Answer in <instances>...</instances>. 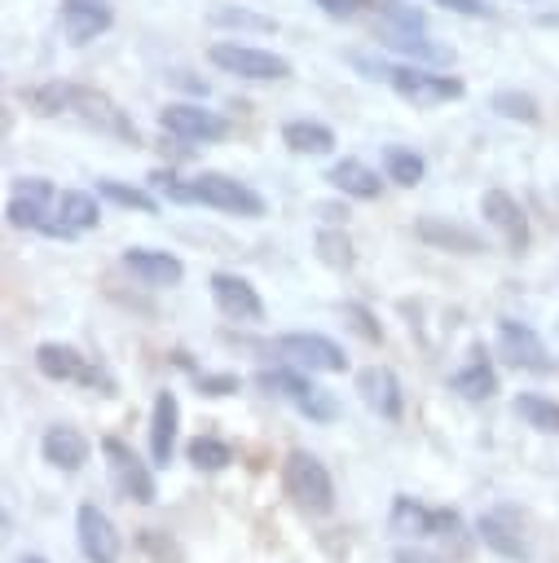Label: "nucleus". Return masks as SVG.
<instances>
[{"label": "nucleus", "instance_id": "1", "mask_svg": "<svg viewBox=\"0 0 559 563\" xmlns=\"http://www.w3.org/2000/svg\"><path fill=\"white\" fill-rule=\"evenodd\" d=\"M282 488L286 497L304 510V515H330L335 506V479L326 471L321 457H313L308 449H291L282 462Z\"/></svg>", "mask_w": 559, "mask_h": 563}, {"label": "nucleus", "instance_id": "2", "mask_svg": "<svg viewBox=\"0 0 559 563\" xmlns=\"http://www.w3.org/2000/svg\"><path fill=\"white\" fill-rule=\"evenodd\" d=\"M255 387H264L268 396L291 400L308 422H335V400L321 387H313L304 374H295V369H260Z\"/></svg>", "mask_w": 559, "mask_h": 563}, {"label": "nucleus", "instance_id": "3", "mask_svg": "<svg viewBox=\"0 0 559 563\" xmlns=\"http://www.w3.org/2000/svg\"><path fill=\"white\" fill-rule=\"evenodd\" d=\"M207 57H211V66H220L229 75H242V79H286L291 75V62L282 53L238 44V40H216Z\"/></svg>", "mask_w": 559, "mask_h": 563}, {"label": "nucleus", "instance_id": "4", "mask_svg": "<svg viewBox=\"0 0 559 563\" xmlns=\"http://www.w3.org/2000/svg\"><path fill=\"white\" fill-rule=\"evenodd\" d=\"M101 457H106V471H110L114 488H119L128 501L150 506V501L158 497L154 475H150V466H145V462L132 453V444H123L119 435H106V440H101Z\"/></svg>", "mask_w": 559, "mask_h": 563}, {"label": "nucleus", "instance_id": "5", "mask_svg": "<svg viewBox=\"0 0 559 563\" xmlns=\"http://www.w3.org/2000/svg\"><path fill=\"white\" fill-rule=\"evenodd\" d=\"M392 92L409 106H440V101H453L462 97V79L458 75H440L431 66H392Z\"/></svg>", "mask_w": 559, "mask_h": 563}, {"label": "nucleus", "instance_id": "6", "mask_svg": "<svg viewBox=\"0 0 559 563\" xmlns=\"http://www.w3.org/2000/svg\"><path fill=\"white\" fill-rule=\"evenodd\" d=\"M189 194H194V202L216 207V211H229V216H246V220L264 216V198H260L255 189H246L242 180L220 176V172H202V176H194V180H189Z\"/></svg>", "mask_w": 559, "mask_h": 563}, {"label": "nucleus", "instance_id": "7", "mask_svg": "<svg viewBox=\"0 0 559 563\" xmlns=\"http://www.w3.org/2000/svg\"><path fill=\"white\" fill-rule=\"evenodd\" d=\"M79 123H88V128H97V132H106V136H119V141H132L136 145V128H132V119L106 97V92H92V88H79V84H70V106H66Z\"/></svg>", "mask_w": 559, "mask_h": 563}, {"label": "nucleus", "instance_id": "8", "mask_svg": "<svg viewBox=\"0 0 559 563\" xmlns=\"http://www.w3.org/2000/svg\"><path fill=\"white\" fill-rule=\"evenodd\" d=\"M35 369L53 383H84V387H101V396H110V378L101 369H92L70 343H40L35 347Z\"/></svg>", "mask_w": 559, "mask_h": 563}, {"label": "nucleus", "instance_id": "9", "mask_svg": "<svg viewBox=\"0 0 559 563\" xmlns=\"http://www.w3.org/2000/svg\"><path fill=\"white\" fill-rule=\"evenodd\" d=\"M158 128L180 136V141H224L229 136V119H220L216 110H202L194 101H172L158 110Z\"/></svg>", "mask_w": 559, "mask_h": 563}, {"label": "nucleus", "instance_id": "10", "mask_svg": "<svg viewBox=\"0 0 559 563\" xmlns=\"http://www.w3.org/2000/svg\"><path fill=\"white\" fill-rule=\"evenodd\" d=\"M475 532H480V541H484L493 554H502V559H511V563H524V559H528V537H524V519H519L515 506H493V510H484V515L475 519Z\"/></svg>", "mask_w": 559, "mask_h": 563}, {"label": "nucleus", "instance_id": "11", "mask_svg": "<svg viewBox=\"0 0 559 563\" xmlns=\"http://www.w3.org/2000/svg\"><path fill=\"white\" fill-rule=\"evenodd\" d=\"M75 541H79V554L88 563H119V554H123V541H119L110 515L97 510L92 501H84L75 510Z\"/></svg>", "mask_w": 559, "mask_h": 563}, {"label": "nucleus", "instance_id": "12", "mask_svg": "<svg viewBox=\"0 0 559 563\" xmlns=\"http://www.w3.org/2000/svg\"><path fill=\"white\" fill-rule=\"evenodd\" d=\"M277 352L291 361V365H299V369H317V374H343L348 369V356H343V347L335 343V339H326V334H282L277 339Z\"/></svg>", "mask_w": 559, "mask_h": 563}, {"label": "nucleus", "instance_id": "13", "mask_svg": "<svg viewBox=\"0 0 559 563\" xmlns=\"http://www.w3.org/2000/svg\"><path fill=\"white\" fill-rule=\"evenodd\" d=\"M497 352H502L515 369H533V374L555 369V361H550L541 334H537L533 325H524V321H497Z\"/></svg>", "mask_w": 559, "mask_h": 563}, {"label": "nucleus", "instance_id": "14", "mask_svg": "<svg viewBox=\"0 0 559 563\" xmlns=\"http://www.w3.org/2000/svg\"><path fill=\"white\" fill-rule=\"evenodd\" d=\"M480 216L502 233V242H506L511 255H524L528 251V216H524V207L506 189H489L480 198Z\"/></svg>", "mask_w": 559, "mask_h": 563}, {"label": "nucleus", "instance_id": "15", "mask_svg": "<svg viewBox=\"0 0 559 563\" xmlns=\"http://www.w3.org/2000/svg\"><path fill=\"white\" fill-rule=\"evenodd\" d=\"M48 202H57L53 185L40 180V176H26V180H18V189H13L9 207H4V216H9L13 229H44V220H48Z\"/></svg>", "mask_w": 559, "mask_h": 563}, {"label": "nucleus", "instance_id": "16", "mask_svg": "<svg viewBox=\"0 0 559 563\" xmlns=\"http://www.w3.org/2000/svg\"><path fill=\"white\" fill-rule=\"evenodd\" d=\"M207 286H211V299H216V308L224 317H233V321H260L264 317V303H260V295H255V286L246 277H238V273H211Z\"/></svg>", "mask_w": 559, "mask_h": 563}, {"label": "nucleus", "instance_id": "17", "mask_svg": "<svg viewBox=\"0 0 559 563\" xmlns=\"http://www.w3.org/2000/svg\"><path fill=\"white\" fill-rule=\"evenodd\" d=\"M357 391H361V400H365L379 418H387V422L401 418V378H396L387 365H365V369L357 374Z\"/></svg>", "mask_w": 559, "mask_h": 563}, {"label": "nucleus", "instance_id": "18", "mask_svg": "<svg viewBox=\"0 0 559 563\" xmlns=\"http://www.w3.org/2000/svg\"><path fill=\"white\" fill-rule=\"evenodd\" d=\"M414 233H418L427 246H436V251H458V255H480V251H484V242H480L475 229H467V224H458V220H445V216H423V220L414 224Z\"/></svg>", "mask_w": 559, "mask_h": 563}, {"label": "nucleus", "instance_id": "19", "mask_svg": "<svg viewBox=\"0 0 559 563\" xmlns=\"http://www.w3.org/2000/svg\"><path fill=\"white\" fill-rule=\"evenodd\" d=\"M123 268H128L136 282H145V286H176V282L185 277V264H180L176 255L150 251V246H128V251H123Z\"/></svg>", "mask_w": 559, "mask_h": 563}, {"label": "nucleus", "instance_id": "20", "mask_svg": "<svg viewBox=\"0 0 559 563\" xmlns=\"http://www.w3.org/2000/svg\"><path fill=\"white\" fill-rule=\"evenodd\" d=\"M40 453H44V462L48 466H57V471H79L84 462H88V453H92V444H88V435L84 431H75V427H66V422H57V427H48L44 431V440H40Z\"/></svg>", "mask_w": 559, "mask_h": 563}, {"label": "nucleus", "instance_id": "21", "mask_svg": "<svg viewBox=\"0 0 559 563\" xmlns=\"http://www.w3.org/2000/svg\"><path fill=\"white\" fill-rule=\"evenodd\" d=\"M114 22L106 0H62V31L70 44H88L97 40L106 26Z\"/></svg>", "mask_w": 559, "mask_h": 563}, {"label": "nucleus", "instance_id": "22", "mask_svg": "<svg viewBox=\"0 0 559 563\" xmlns=\"http://www.w3.org/2000/svg\"><path fill=\"white\" fill-rule=\"evenodd\" d=\"M176 427H180V400H176V391H158L154 396V409H150V457L158 466L172 462Z\"/></svg>", "mask_w": 559, "mask_h": 563}, {"label": "nucleus", "instance_id": "23", "mask_svg": "<svg viewBox=\"0 0 559 563\" xmlns=\"http://www.w3.org/2000/svg\"><path fill=\"white\" fill-rule=\"evenodd\" d=\"M379 35H383V44H387L392 53H405V57H414L418 66H449V62H453V53H449L445 44H431L423 31H396V26H383Z\"/></svg>", "mask_w": 559, "mask_h": 563}, {"label": "nucleus", "instance_id": "24", "mask_svg": "<svg viewBox=\"0 0 559 563\" xmlns=\"http://www.w3.org/2000/svg\"><path fill=\"white\" fill-rule=\"evenodd\" d=\"M326 180H330L339 194H348V198H361V202L379 198V189H383L379 172H374V167H365L361 158H339V163L326 172Z\"/></svg>", "mask_w": 559, "mask_h": 563}, {"label": "nucleus", "instance_id": "25", "mask_svg": "<svg viewBox=\"0 0 559 563\" xmlns=\"http://www.w3.org/2000/svg\"><path fill=\"white\" fill-rule=\"evenodd\" d=\"M53 216H57L66 229H75V233H88V229H97L101 207H97V198H92V194H84V189H66V194H57Z\"/></svg>", "mask_w": 559, "mask_h": 563}, {"label": "nucleus", "instance_id": "26", "mask_svg": "<svg viewBox=\"0 0 559 563\" xmlns=\"http://www.w3.org/2000/svg\"><path fill=\"white\" fill-rule=\"evenodd\" d=\"M449 391H458L462 400H489V396L497 391V374H493V365L480 356V347H475V361H471V365H462L458 374H449Z\"/></svg>", "mask_w": 559, "mask_h": 563}, {"label": "nucleus", "instance_id": "27", "mask_svg": "<svg viewBox=\"0 0 559 563\" xmlns=\"http://www.w3.org/2000/svg\"><path fill=\"white\" fill-rule=\"evenodd\" d=\"M282 145H291L295 154H330L335 150V132L317 119H291L282 128Z\"/></svg>", "mask_w": 559, "mask_h": 563}, {"label": "nucleus", "instance_id": "28", "mask_svg": "<svg viewBox=\"0 0 559 563\" xmlns=\"http://www.w3.org/2000/svg\"><path fill=\"white\" fill-rule=\"evenodd\" d=\"M387 528H392L396 537H414V541H423V537H431V510H427L423 501H414V497L396 493V497H392Z\"/></svg>", "mask_w": 559, "mask_h": 563}, {"label": "nucleus", "instance_id": "29", "mask_svg": "<svg viewBox=\"0 0 559 563\" xmlns=\"http://www.w3.org/2000/svg\"><path fill=\"white\" fill-rule=\"evenodd\" d=\"M515 413H519L533 431H541V435H559V400L537 396V391H519V396H515Z\"/></svg>", "mask_w": 559, "mask_h": 563}, {"label": "nucleus", "instance_id": "30", "mask_svg": "<svg viewBox=\"0 0 559 563\" xmlns=\"http://www.w3.org/2000/svg\"><path fill=\"white\" fill-rule=\"evenodd\" d=\"M383 172H387V180H396V185H418L423 180V172H427V163H423V154H414V150H405V145H387L383 150Z\"/></svg>", "mask_w": 559, "mask_h": 563}, {"label": "nucleus", "instance_id": "31", "mask_svg": "<svg viewBox=\"0 0 559 563\" xmlns=\"http://www.w3.org/2000/svg\"><path fill=\"white\" fill-rule=\"evenodd\" d=\"M185 457H189L198 471H224V466L233 462V449H229L224 440H216V435H194L189 449H185Z\"/></svg>", "mask_w": 559, "mask_h": 563}, {"label": "nucleus", "instance_id": "32", "mask_svg": "<svg viewBox=\"0 0 559 563\" xmlns=\"http://www.w3.org/2000/svg\"><path fill=\"white\" fill-rule=\"evenodd\" d=\"M97 194L110 198V202H119V207H132V211H141V216H154V211H158V202H154L145 189L123 185V180H97Z\"/></svg>", "mask_w": 559, "mask_h": 563}, {"label": "nucleus", "instance_id": "33", "mask_svg": "<svg viewBox=\"0 0 559 563\" xmlns=\"http://www.w3.org/2000/svg\"><path fill=\"white\" fill-rule=\"evenodd\" d=\"M211 26H229V31H255V35H268L273 31V18H260L251 9H211Z\"/></svg>", "mask_w": 559, "mask_h": 563}, {"label": "nucleus", "instance_id": "34", "mask_svg": "<svg viewBox=\"0 0 559 563\" xmlns=\"http://www.w3.org/2000/svg\"><path fill=\"white\" fill-rule=\"evenodd\" d=\"M493 110L502 119H519V123H537V101L528 92H515V88H502L493 92Z\"/></svg>", "mask_w": 559, "mask_h": 563}, {"label": "nucleus", "instance_id": "35", "mask_svg": "<svg viewBox=\"0 0 559 563\" xmlns=\"http://www.w3.org/2000/svg\"><path fill=\"white\" fill-rule=\"evenodd\" d=\"M317 255H321V264H330V268H352V242H348V233L321 229V233H317Z\"/></svg>", "mask_w": 559, "mask_h": 563}, {"label": "nucleus", "instance_id": "36", "mask_svg": "<svg viewBox=\"0 0 559 563\" xmlns=\"http://www.w3.org/2000/svg\"><path fill=\"white\" fill-rule=\"evenodd\" d=\"M22 97H26V106L35 114H62L70 106V84H44V88H31Z\"/></svg>", "mask_w": 559, "mask_h": 563}, {"label": "nucleus", "instance_id": "37", "mask_svg": "<svg viewBox=\"0 0 559 563\" xmlns=\"http://www.w3.org/2000/svg\"><path fill=\"white\" fill-rule=\"evenodd\" d=\"M136 541H141V550H145V554H154V563H180V559H185V554H180V545H176L172 537H163L158 528H141V537H136Z\"/></svg>", "mask_w": 559, "mask_h": 563}, {"label": "nucleus", "instance_id": "38", "mask_svg": "<svg viewBox=\"0 0 559 563\" xmlns=\"http://www.w3.org/2000/svg\"><path fill=\"white\" fill-rule=\"evenodd\" d=\"M383 26H396V31H423V13H418V9H405L401 0H383Z\"/></svg>", "mask_w": 559, "mask_h": 563}, {"label": "nucleus", "instance_id": "39", "mask_svg": "<svg viewBox=\"0 0 559 563\" xmlns=\"http://www.w3.org/2000/svg\"><path fill=\"white\" fill-rule=\"evenodd\" d=\"M343 317H348V325H352L365 343H379V339H383V330H379V321H374L370 308H361V303H343Z\"/></svg>", "mask_w": 559, "mask_h": 563}, {"label": "nucleus", "instance_id": "40", "mask_svg": "<svg viewBox=\"0 0 559 563\" xmlns=\"http://www.w3.org/2000/svg\"><path fill=\"white\" fill-rule=\"evenodd\" d=\"M150 185H154L158 194H167L172 202H194V194H189V180H176L172 172H150Z\"/></svg>", "mask_w": 559, "mask_h": 563}, {"label": "nucleus", "instance_id": "41", "mask_svg": "<svg viewBox=\"0 0 559 563\" xmlns=\"http://www.w3.org/2000/svg\"><path fill=\"white\" fill-rule=\"evenodd\" d=\"M431 537H440V541H462V519H458V510H431Z\"/></svg>", "mask_w": 559, "mask_h": 563}, {"label": "nucleus", "instance_id": "42", "mask_svg": "<svg viewBox=\"0 0 559 563\" xmlns=\"http://www.w3.org/2000/svg\"><path fill=\"white\" fill-rule=\"evenodd\" d=\"M238 374H198V396H233Z\"/></svg>", "mask_w": 559, "mask_h": 563}, {"label": "nucleus", "instance_id": "43", "mask_svg": "<svg viewBox=\"0 0 559 563\" xmlns=\"http://www.w3.org/2000/svg\"><path fill=\"white\" fill-rule=\"evenodd\" d=\"M352 66H357V70H365L370 79H383V84L392 79V66H387L383 57H370V53H352Z\"/></svg>", "mask_w": 559, "mask_h": 563}, {"label": "nucleus", "instance_id": "44", "mask_svg": "<svg viewBox=\"0 0 559 563\" xmlns=\"http://www.w3.org/2000/svg\"><path fill=\"white\" fill-rule=\"evenodd\" d=\"M431 4H440V9H449V13H462V18H489V13H493L484 0H431Z\"/></svg>", "mask_w": 559, "mask_h": 563}, {"label": "nucleus", "instance_id": "45", "mask_svg": "<svg viewBox=\"0 0 559 563\" xmlns=\"http://www.w3.org/2000/svg\"><path fill=\"white\" fill-rule=\"evenodd\" d=\"M392 563H449V559H440V554H431V550H418V545H401V550L392 554Z\"/></svg>", "mask_w": 559, "mask_h": 563}, {"label": "nucleus", "instance_id": "46", "mask_svg": "<svg viewBox=\"0 0 559 563\" xmlns=\"http://www.w3.org/2000/svg\"><path fill=\"white\" fill-rule=\"evenodd\" d=\"M321 4V13H330V18H352L365 0H317Z\"/></svg>", "mask_w": 559, "mask_h": 563}, {"label": "nucleus", "instance_id": "47", "mask_svg": "<svg viewBox=\"0 0 559 563\" xmlns=\"http://www.w3.org/2000/svg\"><path fill=\"white\" fill-rule=\"evenodd\" d=\"M18 563H48V559H40V554H22Z\"/></svg>", "mask_w": 559, "mask_h": 563}]
</instances>
